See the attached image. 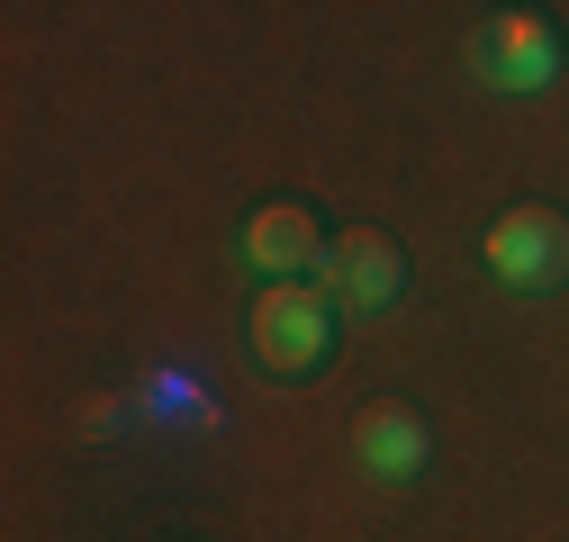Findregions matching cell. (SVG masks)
Instances as JSON below:
<instances>
[{
    "label": "cell",
    "mask_w": 569,
    "mask_h": 542,
    "mask_svg": "<svg viewBox=\"0 0 569 542\" xmlns=\"http://www.w3.org/2000/svg\"><path fill=\"white\" fill-rule=\"evenodd\" d=\"M244 334H253V362H262L271 380H308V371L335 353V299H326L317 281H262Z\"/></svg>",
    "instance_id": "6da1fadb"
},
{
    "label": "cell",
    "mask_w": 569,
    "mask_h": 542,
    "mask_svg": "<svg viewBox=\"0 0 569 542\" xmlns=\"http://www.w3.org/2000/svg\"><path fill=\"white\" fill-rule=\"evenodd\" d=\"M317 290L343 308V317H389L398 290H407V253L380 235V227H343L317 262Z\"/></svg>",
    "instance_id": "7a4b0ae2"
},
{
    "label": "cell",
    "mask_w": 569,
    "mask_h": 542,
    "mask_svg": "<svg viewBox=\"0 0 569 542\" xmlns=\"http://www.w3.org/2000/svg\"><path fill=\"white\" fill-rule=\"evenodd\" d=\"M479 253L507 290H560L569 281V218L560 209H507V218H488Z\"/></svg>",
    "instance_id": "3957f363"
},
{
    "label": "cell",
    "mask_w": 569,
    "mask_h": 542,
    "mask_svg": "<svg viewBox=\"0 0 569 542\" xmlns=\"http://www.w3.org/2000/svg\"><path fill=\"white\" fill-rule=\"evenodd\" d=\"M470 73L488 91H542L560 73V28L542 10H507V19H488L470 37Z\"/></svg>",
    "instance_id": "277c9868"
},
{
    "label": "cell",
    "mask_w": 569,
    "mask_h": 542,
    "mask_svg": "<svg viewBox=\"0 0 569 542\" xmlns=\"http://www.w3.org/2000/svg\"><path fill=\"white\" fill-rule=\"evenodd\" d=\"M326 244H335V235L299 209V199H262V209L244 218V262L262 271V281H299V271H317Z\"/></svg>",
    "instance_id": "5b68a950"
},
{
    "label": "cell",
    "mask_w": 569,
    "mask_h": 542,
    "mask_svg": "<svg viewBox=\"0 0 569 542\" xmlns=\"http://www.w3.org/2000/svg\"><path fill=\"white\" fill-rule=\"evenodd\" d=\"M352 452H362L371 480H425V461H435V434H425L416 406L380 398V406H362V425H352Z\"/></svg>",
    "instance_id": "8992f818"
}]
</instances>
